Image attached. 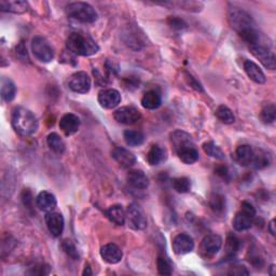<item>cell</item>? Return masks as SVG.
<instances>
[{"label": "cell", "mask_w": 276, "mask_h": 276, "mask_svg": "<svg viewBox=\"0 0 276 276\" xmlns=\"http://www.w3.org/2000/svg\"><path fill=\"white\" fill-rule=\"evenodd\" d=\"M203 150L207 155H210L212 157H215V159L222 160L224 159V153L220 149V147L217 146L213 142H207L203 145Z\"/></svg>", "instance_id": "cell-34"}, {"label": "cell", "mask_w": 276, "mask_h": 276, "mask_svg": "<svg viewBox=\"0 0 276 276\" xmlns=\"http://www.w3.org/2000/svg\"><path fill=\"white\" fill-rule=\"evenodd\" d=\"M127 182L133 188L138 190L147 189L148 186H149V179H148L147 175L141 170L130 171L129 174H127Z\"/></svg>", "instance_id": "cell-20"}, {"label": "cell", "mask_w": 276, "mask_h": 276, "mask_svg": "<svg viewBox=\"0 0 276 276\" xmlns=\"http://www.w3.org/2000/svg\"><path fill=\"white\" fill-rule=\"evenodd\" d=\"M98 103L106 109H113L121 103V95L114 88H106L98 93Z\"/></svg>", "instance_id": "cell-11"}, {"label": "cell", "mask_w": 276, "mask_h": 276, "mask_svg": "<svg viewBox=\"0 0 276 276\" xmlns=\"http://www.w3.org/2000/svg\"><path fill=\"white\" fill-rule=\"evenodd\" d=\"M166 160V150L159 145H153L147 153V161L150 165H159Z\"/></svg>", "instance_id": "cell-26"}, {"label": "cell", "mask_w": 276, "mask_h": 276, "mask_svg": "<svg viewBox=\"0 0 276 276\" xmlns=\"http://www.w3.org/2000/svg\"><path fill=\"white\" fill-rule=\"evenodd\" d=\"M244 71L250 78V80H252L256 83L263 84L267 81V78H265V75L261 71V68L252 61L247 60L244 62Z\"/></svg>", "instance_id": "cell-21"}, {"label": "cell", "mask_w": 276, "mask_h": 276, "mask_svg": "<svg viewBox=\"0 0 276 276\" xmlns=\"http://www.w3.org/2000/svg\"><path fill=\"white\" fill-rule=\"evenodd\" d=\"M177 155L186 164H193L199 160V152L193 143L187 144L176 149Z\"/></svg>", "instance_id": "cell-19"}, {"label": "cell", "mask_w": 276, "mask_h": 276, "mask_svg": "<svg viewBox=\"0 0 276 276\" xmlns=\"http://www.w3.org/2000/svg\"><path fill=\"white\" fill-rule=\"evenodd\" d=\"M228 19L231 27L239 34L254 28V21L250 14L239 7L231 6L229 8Z\"/></svg>", "instance_id": "cell-4"}, {"label": "cell", "mask_w": 276, "mask_h": 276, "mask_svg": "<svg viewBox=\"0 0 276 276\" xmlns=\"http://www.w3.org/2000/svg\"><path fill=\"white\" fill-rule=\"evenodd\" d=\"M106 216L117 225H123L126 220V213L121 205H112L106 212Z\"/></svg>", "instance_id": "cell-25"}, {"label": "cell", "mask_w": 276, "mask_h": 276, "mask_svg": "<svg viewBox=\"0 0 276 276\" xmlns=\"http://www.w3.org/2000/svg\"><path fill=\"white\" fill-rule=\"evenodd\" d=\"M276 108L274 104H267L260 111V119L265 124H271L275 121Z\"/></svg>", "instance_id": "cell-31"}, {"label": "cell", "mask_w": 276, "mask_h": 276, "mask_svg": "<svg viewBox=\"0 0 276 276\" xmlns=\"http://www.w3.org/2000/svg\"><path fill=\"white\" fill-rule=\"evenodd\" d=\"M16 53L19 55V54H23L24 56L27 57V50L25 49V45L23 42L19 43L18 47H16Z\"/></svg>", "instance_id": "cell-44"}, {"label": "cell", "mask_w": 276, "mask_h": 276, "mask_svg": "<svg viewBox=\"0 0 276 276\" xmlns=\"http://www.w3.org/2000/svg\"><path fill=\"white\" fill-rule=\"evenodd\" d=\"M229 274L230 275H248L249 272L247 271V269H246L244 265H239V264H236V265H233L232 268H230V271H229Z\"/></svg>", "instance_id": "cell-41"}, {"label": "cell", "mask_w": 276, "mask_h": 276, "mask_svg": "<svg viewBox=\"0 0 276 276\" xmlns=\"http://www.w3.org/2000/svg\"><path fill=\"white\" fill-rule=\"evenodd\" d=\"M256 217L255 207L248 203L243 202L240 212L235 215L233 219V226L236 231H245L251 228Z\"/></svg>", "instance_id": "cell-5"}, {"label": "cell", "mask_w": 276, "mask_h": 276, "mask_svg": "<svg viewBox=\"0 0 276 276\" xmlns=\"http://www.w3.org/2000/svg\"><path fill=\"white\" fill-rule=\"evenodd\" d=\"M111 156L123 169H130L136 163L135 155L123 147H116L111 152Z\"/></svg>", "instance_id": "cell-14"}, {"label": "cell", "mask_w": 276, "mask_h": 276, "mask_svg": "<svg viewBox=\"0 0 276 276\" xmlns=\"http://www.w3.org/2000/svg\"><path fill=\"white\" fill-rule=\"evenodd\" d=\"M67 49L72 53L80 56H91L100 50V47L91 37L73 33L67 39Z\"/></svg>", "instance_id": "cell-2"}, {"label": "cell", "mask_w": 276, "mask_h": 276, "mask_svg": "<svg viewBox=\"0 0 276 276\" xmlns=\"http://www.w3.org/2000/svg\"><path fill=\"white\" fill-rule=\"evenodd\" d=\"M187 80L189 81L190 86H192L193 88H195L196 91H200V92H202V91H203V87H202V85H201V84H200L198 81H196L195 79H194V78H193L191 75L187 74Z\"/></svg>", "instance_id": "cell-42"}, {"label": "cell", "mask_w": 276, "mask_h": 276, "mask_svg": "<svg viewBox=\"0 0 276 276\" xmlns=\"http://www.w3.org/2000/svg\"><path fill=\"white\" fill-rule=\"evenodd\" d=\"M62 248L63 250L69 256V257L77 260L79 259V254H78V249L76 247V245L73 243V241L71 240H65L62 243Z\"/></svg>", "instance_id": "cell-38"}, {"label": "cell", "mask_w": 276, "mask_h": 276, "mask_svg": "<svg viewBox=\"0 0 276 276\" xmlns=\"http://www.w3.org/2000/svg\"><path fill=\"white\" fill-rule=\"evenodd\" d=\"M126 219L129 226L133 230H145L148 225L147 217L141 206L137 204H131L127 207Z\"/></svg>", "instance_id": "cell-7"}, {"label": "cell", "mask_w": 276, "mask_h": 276, "mask_svg": "<svg viewBox=\"0 0 276 276\" xmlns=\"http://www.w3.org/2000/svg\"><path fill=\"white\" fill-rule=\"evenodd\" d=\"M50 273V267L45 264H37L36 267L32 268L29 271V274H35V275H47Z\"/></svg>", "instance_id": "cell-39"}, {"label": "cell", "mask_w": 276, "mask_h": 276, "mask_svg": "<svg viewBox=\"0 0 276 276\" xmlns=\"http://www.w3.org/2000/svg\"><path fill=\"white\" fill-rule=\"evenodd\" d=\"M101 257L109 264H117L122 260L123 252L116 244H106L101 248Z\"/></svg>", "instance_id": "cell-16"}, {"label": "cell", "mask_w": 276, "mask_h": 276, "mask_svg": "<svg viewBox=\"0 0 276 276\" xmlns=\"http://www.w3.org/2000/svg\"><path fill=\"white\" fill-rule=\"evenodd\" d=\"M80 124L81 122L78 116L74 113H66L60 121V129L66 136H72L79 131Z\"/></svg>", "instance_id": "cell-17"}, {"label": "cell", "mask_w": 276, "mask_h": 276, "mask_svg": "<svg viewBox=\"0 0 276 276\" xmlns=\"http://www.w3.org/2000/svg\"><path fill=\"white\" fill-rule=\"evenodd\" d=\"M194 248L193 239L189 234L180 233L175 236L173 240V250L177 255H186L189 254Z\"/></svg>", "instance_id": "cell-12"}, {"label": "cell", "mask_w": 276, "mask_h": 276, "mask_svg": "<svg viewBox=\"0 0 276 276\" xmlns=\"http://www.w3.org/2000/svg\"><path fill=\"white\" fill-rule=\"evenodd\" d=\"M68 86L76 93L86 94L91 88V78L84 72L75 73L69 78Z\"/></svg>", "instance_id": "cell-8"}, {"label": "cell", "mask_w": 276, "mask_h": 276, "mask_svg": "<svg viewBox=\"0 0 276 276\" xmlns=\"http://www.w3.org/2000/svg\"><path fill=\"white\" fill-rule=\"evenodd\" d=\"M250 48V52L251 54L257 58L260 63L268 69H271V71H274L276 67L275 63V56L274 53L271 52L267 47L261 45V44H255L249 47Z\"/></svg>", "instance_id": "cell-9"}, {"label": "cell", "mask_w": 276, "mask_h": 276, "mask_svg": "<svg viewBox=\"0 0 276 276\" xmlns=\"http://www.w3.org/2000/svg\"><path fill=\"white\" fill-rule=\"evenodd\" d=\"M173 188L178 193H187L191 189V181L187 177H177L173 179Z\"/></svg>", "instance_id": "cell-35"}, {"label": "cell", "mask_w": 276, "mask_h": 276, "mask_svg": "<svg viewBox=\"0 0 276 276\" xmlns=\"http://www.w3.org/2000/svg\"><path fill=\"white\" fill-rule=\"evenodd\" d=\"M32 51L38 61L50 63L54 58V50L45 38L37 36L32 41Z\"/></svg>", "instance_id": "cell-6"}, {"label": "cell", "mask_w": 276, "mask_h": 276, "mask_svg": "<svg viewBox=\"0 0 276 276\" xmlns=\"http://www.w3.org/2000/svg\"><path fill=\"white\" fill-rule=\"evenodd\" d=\"M113 118L118 123L131 125L140 121L142 114L140 110L136 109L135 107L126 106V107H121L118 110H116V112L113 113Z\"/></svg>", "instance_id": "cell-10"}, {"label": "cell", "mask_w": 276, "mask_h": 276, "mask_svg": "<svg viewBox=\"0 0 276 276\" xmlns=\"http://www.w3.org/2000/svg\"><path fill=\"white\" fill-rule=\"evenodd\" d=\"M83 275H92V272H91V268L90 265H85V269H84V272H83Z\"/></svg>", "instance_id": "cell-46"}, {"label": "cell", "mask_w": 276, "mask_h": 276, "mask_svg": "<svg viewBox=\"0 0 276 276\" xmlns=\"http://www.w3.org/2000/svg\"><path fill=\"white\" fill-rule=\"evenodd\" d=\"M124 141L129 146H140L144 143L145 136L142 132L135 131V130H126L123 134Z\"/></svg>", "instance_id": "cell-29"}, {"label": "cell", "mask_w": 276, "mask_h": 276, "mask_svg": "<svg viewBox=\"0 0 276 276\" xmlns=\"http://www.w3.org/2000/svg\"><path fill=\"white\" fill-rule=\"evenodd\" d=\"M11 123L15 132L22 136L33 135L39 126L36 116L24 107H17L13 110Z\"/></svg>", "instance_id": "cell-1"}, {"label": "cell", "mask_w": 276, "mask_h": 276, "mask_svg": "<svg viewBox=\"0 0 276 276\" xmlns=\"http://www.w3.org/2000/svg\"><path fill=\"white\" fill-rule=\"evenodd\" d=\"M222 246V239L217 234L206 235L201 243V251L205 256H214L218 254Z\"/></svg>", "instance_id": "cell-15"}, {"label": "cell", "mask_w": 276, "mask_h": 276, "mask_svg": "<svg viewBox=\"0 0 276 276\" xmlns=\"http://www.w3.org/2000/svg\"><path fill=\"white\" fill-rule=\"evenodd\" d=\"M0 10L4 12L22 14L27 12L28 4L26 2H22V0H13V2L2 0V2H0Z\"/></svg>", "instance_id": "cell-22"}, {"label": "cell", "mask_w": 276, "mask_h": 276, "mask_svg": "<svg viewBox=\"0 0 276 276\" xmlns=\"http://www.w3.org/2000/svg\"><path fill=\"white\" fill-rule=\"evenodd\" d=\"M270 163H271V157L268 153H265L263 151H259L258 153L254 152L252 165L255 166V169L262 170L264 169V167L269 166Z\"/></svg>", "instance_id": "cell-33"}, {"label": "cell", "mask_w": 276, "mask_h": 276, "mask_svg": "<svg viewBox=\"0 0 276 276\" xmlns=\"http://www.w3.org/2000/svg\"><path fill=\"white\" fill-rule=\"evenodd\" d=\"M57 201L55 195L51 192L48 191H42L38 194L36 198V205L39 210L44 213H50L53 212L56 207Z\"/></svg>", "instance_id": "cell-18"}, {"label": "cell", "mask_w": 276, "mask_h": 276, "mask_svg": "<svg viewBox=\"0 0 276 276\" xmlns=\"http://www.w3.org/2000/svg\"><path fill=\"white\" fill-rule=\"evenodd\" d=\"M162 104V97L160 92L156 90H150L144 94L142 98V105L146 109L155 110Z\"/></svg>", "instance_id": "cell-23"}, {"label": "cell", "mask_w": 276, "mask_h": 276, "mask_svg": "<svg viewBox=\"0 0 276 276\" xmlns=\"http://www.w3.org/2000/svg\"><path fill=\"white\" fill-rule=\"evenodd\" d=\"M47 144H48L49 148H50V149L55 153L61 154L65 151L66 145H65L64 141L62 140V137L56 133L49 134V136L47 137Z\"/></svg>", "instance_id": "cell-28"}, {"label": "cell", "mask_w": 276, "mask_h": 276, "mask_svg": "<svg viewBox=\"0 0 276 276\" xmlns=\"http://www.w3.org/2000/svg\"><path fill=\"white\" fill-rule=\"evenodd\" d=\"M0 90H2V98L3 101L9 103L12 102L16 94V87L14 83L8 78H2V83H0Z\"/></svg>", "instance_id": "cell-27"}, {"label": "cell", "mask_w": 276, "mask_h": 276, "mask_svg": "<svg viewBox=\"0 0 276 276\" xmlns=\"http://www.w3.org/2000/svg\"><path fill=\"white\" fill-rule=\"evenodd\" d=\"M66 13L81 23H94L97 19V12L95 9L86 3L77 2L66 6Z\"/></svg>", "instance_id": "cell-3"}, {"label": "cell", "mask_w": 276, "mask_h": 276, "mask_svg": "<svg viewBox=\"0 0 276 276\" xmlns=\"http://www.w3.org/2000/svg\"><path fill=\"white\" fill-rule=\"evenodd\" d=\"M157 265V272L161 275H171L173 273V265L171 261L163 256H160L156 261Z\"/></svg>", "instance_id": "cell-37"}, {"label": "cell", "mask_w": 276, "mask_h": 276, "mask_svg": "<svg viewBox=\"0 0 276 276\" xmlns=\"http://www.w3.org/2000/svg\"><path fill=\"white\" fill-rule=\"evenodd\" d=\"M240 249V241L233 233L228 234L225 240V252L229 257H233Z\"/></svg>", "instance_id": "cell-32"}, {"label": "cell", "mask_w": 276, "mask_h": 276, "mask_svg": "<svg viewBox=\"0 0 276 276\" xmlns=\"http://www.w3.org/2000/svg\"><path fill=\"white\" fill-rule=\"evenodd\" d=\"M215 173L222 177V178H226V176H228V169H226L224 165H219L215 169Z\"/></svg>", "instance_id": "cell-43"}, {"label": "cell", "mask_w": 276, "mask_h": 276, "mask_svg": "<svg viewBox=\"0 0 276 276\" xmlns=\"http://www.w3.org/2000/svg\"><path fill=\"white\" fill-rule=\"evenodd\" d=\"M275 221L274 220H272L271 222H270V224H269V231H270V233L272 234V235H275V229H274V226H275Z\"/></svg>", "instance_id": "cell-45"}, {"label": "cell", "mask_w": 276, "mask_h": 276, "mask_svg": "<svg viewBox=\"0 0 276 276\" xmlns=\"http://www.w3.org/2000/svg\"><path fill=\"white\" fill-rule=\"evenodd\" d=\"M167 23L175 29H183L187 27V24L182 21V19L177 16H170L169 19H167Z\"/></svg>", "instance_id": "cell-40"}, {"label": "cell", "mask_w": 276, "mask_h": 276, "mask_svg": "<svg viewBox=\"0 0 276 276\" xmlns=\"http://www.w3.org/2000/svg\"><path fill=\"white\" fill-rule=\"evenodd\" d=\"M235 157L238 163L242 166H249L252 164L254 160V150L252 148L248 145H242L238 147L235 151Z\"/></svg>", "instance_id": "cell-24"}, {"label": "cell", "mask_w": 276, "mask_h": 276, "mask_svg": "<svg viewBox=\"0 0 276 276\" xmlns=\"http://www.w3.org/2000/svg\"><path fill=\"white\" fill-rule=\"evenodd\" d=\"M45 223L49 231L54 236H61L64 231V217L62 214L56 212H50L45 215Z\"/></svg>", "instance_id": "cell-13"}, {"label": "cell", "mask_w": 276, "mask_h": 276, "mask_svg": "<svg viewBox=\"0 0 276 276\" xmlns=\"http://www.w3.org/2000/svg\"><path fill=\"white\" fill-rule=\"evenodd\" d=\"M210 207L214 213L220 214L225 209V200L221 194H213L210 199Z\"/></svg>", "instance_id": "cell-36"}, {"label": "cell", "mask_w": 276, "mask_h": 276, "mask_svg": "<svg viewBox=\"0 0 276 276\" xmlns=\"http://www.w3.org/2000/svg\"><path fill=\"white\" fill-rule=\"evenodd\" d=\"M216 117L218 118L221 122H223L225 124H232L235 121V117H234L232 110L230 109V108H228L226 106H223V105L217 108Z\"/></svg>", "instance_id": "cell-30"}]
</instances>
